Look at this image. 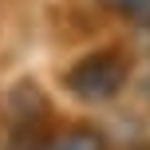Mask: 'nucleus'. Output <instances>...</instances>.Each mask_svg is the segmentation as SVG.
<instances>
[{"label": "nucleus", "instance_id": "nucleus-2", "mask_svg": "<svg viewBox=\"0 0 150 150\" xmlns=\"http://www.w3.org/2000/svg\"><path fill=\"white\" fill-rule=\"evenodd\" d=\"M40 150H107V146H103V134L91 130V127H63Z\"/></svg>", "mask_w": 150, "mask_h": 150}, {"label": "nucleus", "instance_id": "nucleus-1", "mask_svg": "<svg viewBox=\"0 0 150 150\" xmlns=\"http://www.w3.org/2000/svg\"><path fill=\"white\" fill-rule=\"evenodd\" d=\"M127 71H130L127 59H122L115 47H103V52L79 59L67 71V87H71V95L83 99V103H107V99H115L122 91Z\"/></svg>", "mask_w": 150, "mask_h": 150}, {"label": "nucleus", "instance_id": "nucleus-3", "mask_svg": "<svg viewBox=\"0 0 150 150\" xmlns=\"http://www.w3.org/2000/svg\"><path fill=\"white\" fill-rule=\"evenodd\" d=\"M111 8H122V12H150V0H103Z\"/></svg>", "mask_w": 150, "mask_h": 150}, {"label": "nucleus", "instance_id": "nucleus-4", "mask_svg": "<svg viewBox=\"0 0 150 150\" xmlns=\"http://www.w3.org/2000/svg\"><path fill=\"white\" fill-rule=\"evenodd\" d=\"M146 99H150V79H146Z\"/></svg>", "mask_w": 150, "mask_h": 150}]
</instances>
